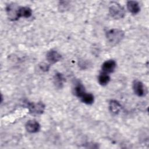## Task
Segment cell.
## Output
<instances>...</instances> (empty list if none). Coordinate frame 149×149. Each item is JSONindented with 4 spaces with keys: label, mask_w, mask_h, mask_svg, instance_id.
Returning <instances> with one entry per match:
<instances>
[{
    "label": "cell",
    "mask_w": 149,
    "mask_h": 149,
    "mask_svg": "<svg viewBox=\"0 0 149 149\" xmlns=\"http://www.w3.org/2000/svg\"><path fill=\"white\" fill-rule=\"evenodd\" d=\"M105 37L111 45H115L123 39L125 32L119 29H112L105 33Z\"/></svg>",
    "instance_id": "obj_1"
},
{
    "label": "cell",
    "mask_w": 149,
    "mask_h": 149,
    "mask_svg": "<svg viewBox=\"0 0 149 149\" xmlns=\"http://www.w3.org/2000/svg\"><path fill=\"white\" fill-rule=\"evenodd\" d=\"M109 5V12L112 18L120 19L125 16V10L121 5L116 2H112Z\"/></svg>",
    "instance_id": "obj_2"
},
{
    "label": "cell",
    "mask_w": 149,
    "mask_h": 149,
    "mask_svg": "<svg viewBox=\"0 0 149 149\" xmlns=\"http://www.w3.org/2000/svg\"><path fill=\"white\" fill-rule=\"evenodd\" d=\"M20 6L15 3H11L7 5V6H6V12L10 20L15 21L20 18Z\"/></svg>",
    "instance_id": "obj_3"
},
{
    "label": "cell",
    "mask_w": 149,
    "mask_h": 149,
    "mask_svg": "<svg viewBox=\"0 0 149 149\" xmlns=\"http://www.w3.org/2000/svg\"><path fill=\"white\" fill-rule=\"evenodd\" d=\"M132 87L134 94L138 97H144L147 94V88L143 83L140 80H134Z\"/></svg>",
    "instance_id": "obj_4"
},
{
    "label": "cell",
    "mask_w": 149,
    "mask_h": 149,
    "mask_svg": "<svg viewBox=\"0 0 149 149\" xmlns=\"http://www.w3.org/2000/svg\"><path fill=\"white\" fill-rule=\"evenodd\" d=\"M27 107L30 113L32 114L39 115L44 112L45 109V105L42 102H29Z\"/></svg>",
    "instance_id": "obj_5"
},
{
    "label": "cell",
    "mask_w": 149,
    "mask_h": 149,
    "mask_svg": "<svg viewBox=\"0 0 149 149\" xmlns=\"http://www.w3.org/2000/svg\"><path fill=\"white\" fill-rule=\"evenodd\" d=\"M46 59L49 64H54L62 59V55L56 50L51 49L46 54Z\"/></svg>",
    "instance_id": "obj_6"
},
{
    "label": "cell",
    "mask_w": 149,
    "mask_h": 149,
    "mask_svg": "<svg viewBox=\"0 0 149 149\" xmlns=\"http://www.w3.org/2000/svg\"><path fill=\"white\" fill-rule=\"evenodd\" d=\"M116 67V63L113 59H109L105 61L101 66L102 72L105 73H112Z\"/></svg>",
    "instance_id": "obj_7"
},
{
    "label": "cell",
    "mask_w": 149,
    "mask_h": 149,
    "mask_svg": "<svg viewBox=\"0 0 149 149\" xmlns=\"http://www.w3.org/2000/svg\"><path fill=\"white\" fill-rule=\"evenodd\" d=\"M26 130L31 133L38 132L40 129V125L35 120H30L27 121L25 125Z\"/></svg>",
    "instance_id": "obj_8"
},
{
    "label": "cell",
    "mask_w": 149,
    "mask_h": 149,
    "mask_svg": "<svg viewBox=\"0 0 149 149\" xmlns=\"http://www.w3.org/2000/svg\"><path fill=\"white\" fill-rule=\"evenodd\" d=\"M109 109L112 113L116 115L120 112L122 109V105L118 101L111 100L109 102Z\"/></svg>",
    "instance_id": "obj_9"
},
{
    "label": "cell",
    "mask_w": 149,
    "mask_h": 149,
    "mask_svg": "<svg viewBox=\"0 0 149 149\" xmlns=\"http://www.w3.org/2000/svg\"><path fill=\"white\" fill-rule=\"evenodd\" d=\"M126 6L129 12L132 14H137L140 10V7L137 1H129L127 2Z\"/></svg>",
    "instance_id": "obj_10"
},
{
    "label": "cell",
    "mask_w": 149,
    "mask_h": 149,
    "mask_svg": "<svg viewBox=\"0 0 149 149\" xmlns=\"http://www.w3.org/2000/svg\"><path fill=\"white\" fill-rule=\"evenodd\" d=\"M53 81L56 87L58 88H61L63 87V83L65 81V79L62 73L56 72L54 76Z\"/></svg>",
    "instance_id": "obj_11"
},
{
    "label": "cell",
    "mask_w": 149,
    "mask_h": 149,
    "mask_svg": "<svg viewBox=\"0 0 149 149\" xmlns=\"http://www.w3.org/2000/svg\"><path fill=\"white\" fill-rule=\"evenodd\" d=\"M86 93L84 86L79 81L76 82L73 88V93L78 98H81Z\"/></svg>",
    "instance_id": "obj_12"
},
{
    "label": "cell",
    "mask_w": 149,
    "mask_h": 149,
    "mask_svg": "<svg viewBox=\"0 0 149 149\" xmlns=\"http://www.w3.org/2000/svg\"><path fill=\"white\" fill-rule=\"evenodd\" d=\"M32 15V10L28 6H20L19 10V16L20 17L29 18Z\"/></svg>",
    "instance_id": "obj_13"
},
{
    "label": "cell",
    "mask_w": 149,
    "mask_h": 149,
    "mask_svg": "<svg viewBox=\"0 0 149 149\" xmlns=\"http://www.w3.org/2000/svg\"><path fill=\"white\" fill-rule=\"evenodd\" d=\"M109 81H110V76L107 73L101 72L98 77V82L100 85L102 86H104L108 84Z\"/></svg>",
    "instance_id": "obj_14"
},
{
    "label": "cell",
    "mask_w": 149,
    "mask_h": 149,
    "mask_svg": "<svg viewBox=\"0 0 149 149\" xmlns=\"http://www.w3.org/2000/svg\"><path fill=\"white\" fill-rule=\"evenodd\" d=\"M81 101L86 104L91 105L94 102V95L91 93H86L81 98Z\"/></svg>",
    "instance_id": "obj_15"
},
{
    "label": "cell",
    "mask_w": 149,
    "mask_h": 149,
    "mask_svg": "<svg viewBox=\"0 0 149 149\" xmlns=\"http://www.w3.org/2000/svg\"><path fill=\"white\" fill-rule=\"evenodd\" d=\"M39 68L40 69L43 71V72H47V71H48L49 69V68H50V65L46 63H44V62H42V63H41L40 65H39Z\"/></svg>",
    "instance_id": "obj_16"
}]
</instances>
